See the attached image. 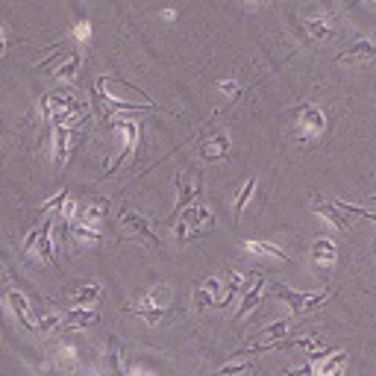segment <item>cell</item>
<instances>
[{
	"instance_id": "1",
	"label": "cell",
	"mask_w": 376,
	"mask_h": 376,
	"mask_svg": "<svg viewBox=\"0 0 376 376\" xmlns=\"http://www.w3.org/2000/svg\"><path fill=\"white\" fill-rule=\"evenodd\" d=\"M273 294L291 309L294 318H300V315H306V312H315V309H318L326 297H330V291H320V294H300V291H294V288H288V285H283V283H273Z\"/></svg>"
},
{
	"instance_id": "2",
	"label": "cell",
	"mask_w": 376,
	"mask_h": 376,
	"mask_svg": "<svg viewBox=\"0 0 376 376\" xmlns=\"http://www.w3.org/2000/svg\"><path fill=\"white\" fill-rule=\"evenodd\" d=\"M118 226H121L124 233H129V235H136V238L147 241L150 247H162V241H159V235H153V230H150V223H147V218H141L138 212H133V209H121Z\"/></svg>"
},
{
	"instance_id": "3",
	"label": "cell",
	"mask_w": 376,
	"mask_h": 376,
	"mask_svg": "<svg viewBox=\"0 0 376 376\" xmlns=\"http://www.w3.org/2000/svg\"><path fill=\"white\" fill-rule=\"evenodd\" d=\"M297 127H300V138H318L326 129V118L318 106L306 103L297 109Z\"/></svg>"
},
{
	"instance_id": "4",
	"label": "cell",
	"mask_w": 376,
	"mask_h": 376,
	"mask_svg": "<svg viewBox=\"0 0 376 376\" xmlns=\"http://www.w3.org/2000/svg\"><path fill=\"white\" fill-rule=\"evenodd\" d=\"M179 223H186L188 235H203L206 230L215 226V218H212V212H206L203 206H188V212L179 215Z\"/></svg>"
},
{
	"instance_id": "5",
	"label": "cell",
	"mask_w": 376,
	"mask_h": 376,
	"mask_svg": "<svg viewBox=\"0 0 376 376\" xmlns=\"http://www.w3.org/2000/svg\"><path fill=\"white\" fill-rule=\"evenodd\" d=\"M335 259H338V250H335V244L330 238H318L312 244V261L320 271V276H330V271L335 268Z\"/></svg>"
},
{
	"instance_id": "6",
	"label": "cell",
	"mask_w": 376,
	"mask_h": 376,
	"mask_svg": "<svg viewBox=\"0 0 376 376\" xmlns=\"http://www.w3.org/2000/svg\"><path fill=\"white\" fill-rule=\"evenodd\" d=\"M315 212H318L323 221H330L335 230H341V233H350V230H353V215H347V212L341 209L338 203H323V200H318V203H315Z\"/></svg>"
},
{
	"instance_id": "7",
	"label": "cell",
	"mask_w": 376,
	"mask_h": 376,
	"mask_svg": "<svg viewBox=\"0 0 376 376\" xmlns=\"http://www.w3.org/2000/svg\"><path fill=\"white\" fill-rule=\"evenodd\" d=\"M261 291H265V273H253V283H250L247 294H244V300H241V306H238L235 320L247 318V315L253 312V309L259 306V300H261Z\"/></svg>"
},
{
	"instance_id": "8",
	"label": "cell",
	"mask_w": 376,
	"mask_h": 376,
	"mask_svg": "<svg viewBox=\"0 0 376 376\" xmlns=\"http://www.w3.org/2000/svg\"><path fill=\"white\" fill-rule=\"evenodd\" d=\"M226 153H230V136L226 133H218L215 138H209L200 144V156L206 162H215V159H223Z\"/></svg>"
},
{
	"instance_id": "9",
	"label": "cell",
	"mask_w": 376,
	"mask_h": 376,
	"mask_svg": "<svg viewBox=\"0 0 376 376\" xmlns=\"http://www.w3.org/2000/svg\"><path fill=\"white\" fill-rule=\"evenodd\" d=\"M344 368H347V353L335 350L330 358L315 362V376H344Z\"/></svg>"
},
{
	"instance_id": "10",
	"label": "cell",
	"mask_w": 376,
	"mask_h": 376,
	"mask_svg": "<svg viewBox=\"0 0 376 376\" xmlns=\"http://www.w3.org/2000/svg\"><path fill=\"white\" fill-rule=\"evenodd\" d=\"M288 330H291V323H288V320H273V323H268L265 330L259 332L256 344H283L285 335H288Z\"/></svg>"
},
{
	"instance_id": "11",
	"label": "cell",
	"mask_w": 376,
	"mask_h": 376,
	"mask_svg": "<svg viewBox=\"0 0 376 376\" xmlns=\"http://www.w3.org/2000/svg\"><path fill=\"white\" fill-rule=\"evenodd\" d=\"M53 365H56L62 373H74L77 365H79L77 347H71V344H56V350H53Z\"/></svg>"
},
{
	"instance_id": "12",
	"label": "cell",
	"mask_w": 376,
	"mask_h": 376,
	"mask_svg": "<svg viewBox=\"0 0 376 376\" xmlns=\"http://www.w3.org/2000/svg\"><path fill=\"white\" fill-rule=\"evenodd\" d=\"M129 312H138V315H144L147 318V323H159V318L168 312V306L165 303H156L150 294L147 297H141V303L138 306H129Z\"/></svg>"
},
{
	"instance_id": "13",
	"label": "cell",
	"mask_w": 376,
	"mask_h": 376,
	"mask_svg": "<svg viewBox=\"0 0 376 376\" xmlns=\"http://www.w3.org/2000/svg\"><path fill=\"white\" fill-rule=\"evenodd\" d=\"M338 62H356V59H376V44L373 41H356L347 51H341L335 56Z\"/></svg>"
},
{
	"instance_id": "14",
	"label": "cell",
	"mask_w": 376,
	"mask_h": 376,
	"mask_svg": "<svg viewBox=\"0 0 376 376\" xmlns=\"http://www.w3.org/2000/svg\"><path fill=\"white\" fill-rule=\"evenodd\" d=\"M91 323H97V312L94 309H83V306L71 309V312L62 318V326H74V330H83V326H91Z\"/></svg>"
},
{
	"instance_id": "15",
	"label": "cell",
	"mask_w": 376,
	"mask_h": 376,
	"mask_svg": "<svg viewBox=\"0 0 376 376\" xmlns=\"http://www.w3.org/2000/svg\"><path fill=\"white\" fill-rule=\"evenodd\" d=\"M97 297H101V285H97V283L79 285V288L71 291V309H77V306H83V309H86V306H94Z\"/></svg>"
},
{
	"instance_id": "16",
	"label": "cell",
	"mask_w": 376,
	"mask_h": 376,
	"mask_svg": "<svg viewBox=\"0 0 376 376\" xmlns=\"http://www.w3.org/2000/svg\"><path fill=\"white\" fill-rule=\"evenodd\" d=\"M6 300H9V306H12V312L18 315V320L24 323V330H36V323H30V303H27L24 294H21V291H9Z\"/></svg>"
},
{
	"instance_id": "17",
	"label": "cell",
	"mask_w": 376,
	"mask_h": 376,
	"mask_svg": "<svg viewBox=\"0 0 376 376\" xmlns=\"http://www.w3.org/2000/svg\"><path fill=\"white\" fill-rule=\"evenodd\" d=\"M176 188H179V200H176V209H174V218L183 215V212L191 206V200L197 197V188L186 186V176H176ZM174 218H168V223H174Z\"/></svg>"
},
{
	"instance_id": "18",
	"label": "cell",
	"mask_w": 376,
	"mask_h": 376,
	"mask_svg": "<svg viewBox=\"0 0 376 376\" xmlns=\"http://www.w3.org/2000/svg\"><path fill=\"white\" fill-rule=\"evenodd\" d=\"M244 250L253 253V256H268V259H283V261H288V253L280 250V247H273L271 241H244Z\"/></svg>"
},
{
	"instance_id": "19",
	"label": "cell",
	"mask_w": 376,
	"mask_h": 376,
	"mask_svg": "<svg viewBox=\"0 0 376 376\" xmlns=\"http://www.w3.org/2000/svg\"><path fill=\"white\" fill-rule=\"evenodd\" d=\"M51 233H53V221L47 218V223L39 230V250H41V259H47L51 265L56 268V253H53V238H51Z\"/></svg>"
},
{
	"instance_id": "20",
	"label": "cell",
	"mask_w": 376,
	"mask_h": 376,
	"mask_svg": "<svg viewBox=\"0 0 376 376\" xmlns=\"http://www.w3.org/2000/svg\"><path fill=\"white\" fill-rule=\"evenodd\" d=\"M71 238L79 241V244H97V241H101V233H97L94 223L77 221V223H71Z\"/></svg>"
},
{
	"instance_id": "21",
	"label": "cell",
	"mask_w": 376,
	"mask_h": 376,
	"mask_svg": "<svg viewBox=\"0 0 376 376\" xmlns=\"http://www.w3.org/2000/svg\"><path fill=\"white\" fill-rule=\"evenodd\" d=\"M106 212H109V200H106V197H94V200L89 203V209L83 212V218H79V221L97 223V221H103V218H106Z\"/></svg>"
},
{
	"instance_id": "22",
	"label": "cell",
	"mask_w": 376,
	"mask_h": 376,
	"mask_svg": "<svg viewBox=\"0 0 376 376\" xmlns=\"http://www.w3.org/2000/svg\"><path fill=\"white\" fill-rule=\"evenodd\" d=\"M253 188H256V176H247V183H244V188L238 191V197H235V203H233V218H235V223L241 221L244 206H247V200L253 197Z\"/></svg>"
},
{
	"instance_id": "23",
	"label": "cell",
	"mask_w": 376,
	"mask_h": 376,
	"mask_svg": "<svg viewBox=\"0 0 376 376\" xmlns=\"http://www.w3.org/2000/svg\"><path fill=\"white\" fill-rule=\"evenodd\" d=\"M53 133H56V165H65V156H68L71 127H53Z\"/></svg>"
},
{
	"instance_id": "24",
	"label": "cell",
	"mask_w": 376,
	"mask_h": 376,
	"mask_svg": "<svg viewBox=\"0 0 376 376\" xmlns=\"http://www.w3.org/2000/svg\"><path fill=\"white\" fill-rule=\"evenodd\" d=\"M241 283H244V276H238V273H226V283H223V303H221V309L233 303V297L241 291Z\"/></svg>"
},
{
	"instance_id": "25",
	"label": "cell",
	"mask_w": 376,
	"mask_h": 376,
	"mask_svg": "<svg viewBox=\"0 0 376 376\" xmlns=\"http://www.w3.org/2000/svg\"><path fill=\"white\" fill-rule=\"evenodd\" d=\"M306 32L312 39H326V36H332V21H323V18L306 21Z\"/></svg>"
},
{
	"instance_id": "26",
	"label": "cell",
	"mask_w": 376,
	"mask_h": 376,
	"mask_svg": "<svg viewBox=\"0 0 376 376\" xmlns=\"http://www.w3.org/2000/svg\"><path fill=\"white\" fill-rule=\"evenodd\" d=\"M77 68H79V53H74L68 62H62V68L56 71V77L68 83V79H74V77H77Z\"/></svg>"
},
{
	"instance_id": "27",
	"label": "cell",
	"mask_w": 376,
	"mask_h": 376,
	"mask_svg": "<svg viewBox=\"0 0 376 376\" xmlns=\"http://www.w3.org/2000/svg\"><path fill=\"white\" fill-rule=\"evenodd\" d=\"M250 362H233V365H226L218 370V376H241V373H250Z\"/></svg>"
},
{
	"instance_id": "28",
	"label": "cell",
	"mask_w": 376,
	"mask_h": 376,
	"mask_svg": "<svg viewBox=\"0 0 376 376\" xmlns=\"http://www.w3.org/2000/svg\"><path fill=\"white\" fill-rule=\"evenodd\" d=\"M121 347L115 344V341H112V344H109V365H112V370H115V376H127L124 373V365H121Z\"/></svg>"
},
{
	"instance_id": "29",
	"label": "cell",
	"mask_w": 376,
	"mask_h": 376,
	"mask_svg": "<svg viewBox=\"0 0 376 376\" xmlns=\"http://www.w3.org/2000/svg\"><path fill=\"white\" fill-rule=\"evenodd\" d=\"M65 203H68V191H59L56 197H51L44 206H41V212H53V209H65Z\"/></svg>"
},
{
	"instance_id": "30",
	"label": "cell",
	"mask_w": 376,
	"mask_h": 376,
	"mask_svg": "<svg viewBox=\"0 0 376 376\" xmlns=\"http://www.w3.org/2000/svg\"><path fill=\"white\" fill-rule=\"evenodd\" d=\"M318 344H320V341H318L315 335H306V338H297V341H294V347H300V350H306V353H315V350H320Z\"/></svg>"
},
{
	"instance_id": "31",
	"label": "cell",
	"mask_w": 376,
	"mask_h": 376,
	"mask_svg": "<svg viewBox=\"0 0 376 376\" xmlns=\"http://www.w3.org/2000/svg\"><path fill=\"white\" fill-rule=\"evenodd\" d=\"M194 303H197V309H206V306H215V297H212V294L200 285L197 294H194Z\"/></svg>"
},
{
	"instance_id": "32",
	"label": "cell",
	"mask_w": 376,
	"mask_h": 376,
	"mask_svg": "<svg viewBox=\"0 0 376 376\" xmlns=\"http://www.w3.org/2000/svg\"><path fill=\"white\" fill-rule=\"evenodd\" d=\"M56 326H62V318H41L39 323H36V330H41V332H51V330H56Z\"/></svg>"
},
{
	"instance_id": "33",
	"label": "cell",
	"mask_w": 376,
	"mask_h": 376,
	"mask_svg": "<svg viewBox=\"0 0 376 376\" xmlns=\"http://www.w3.org/2000/svg\"><path fill=\"white\" fill-rule=\"evenodd\" d=\"M89 36H91V27H89L86 21L74 27V39H77V41H89Z\"/></svg>"
},
{
	"instance_id": "34",
	"label": "cell",
	"mask_w": 376,
	"mask_h": 376,
	"mask_svg": "<svg viewBox=\"0 0 376 376\" xmlns=\"http://www.w3.org/2000/svg\"><path fill=\"white\" fill-rule=\"evenodd\" d=\"M218 89L221 91H226V94H230V97H238V83H233V79H223V83H218Z\"/></svg>"
},
{
	"instance_id": "35",
	"label": "cell",
	"mask_w": 376,
	"mask_h": 376,
	"mask_svg": "<svg viewBox=\"0 0 376 376\" xmlns=\"http://www.w3.org/2000/svg\"><path fill=\"white\" fill-rule=\"evenodd\" d=\"M288 376H315V365H303V368H297V370H291Z\"/></svg>"
},
{
	"instance_id": "36",
	"label": "cell",
	"mask_w": 376,
	"mask_h": 376,
	"mask_svg": "<svg viewBox=\"0 0 376 376\" xmlns=\"http://www.w3.org/2000/svg\"><path fill=\"white\" fill-rule=\"evenodd\" d=\"M250 4H268V0H250Z\"/></svg>"
},
{
	"instance_id": "37",
	"label": "cell",
	"mask_w": 376,
	"mask_h": 376,
	"mask_svg": "<svg viewBox=\"0 0 376 376\" xmlns=\"http://www.w3.org/2000/svg\"><path fill=\"white\" fill-rule=\"evenodd\" d=\"M370 203H373V206H376V194H373V197H370Z\"/></svg>"
},
{
	"instance_id": "38",
	"label": "cell",
	"mask_w": 376,
	"mask_h": 376,
	"mask_svg": "<svg viewBox=\"0 0 376 376\" xmlns=\"http://www.w3.org/2000/svg\"><path fill=\"white\" fill-rule=\"evenodd\" d=\"M373 253H376V244H373Z\"/></svg>"
},
{
	"instance_id": "39",
	"label": "cell",
	"mask_w": 376,
	"mask_h": 376,
	"mask_svg": "<svg viewBox=\"0 0 376 376\" xmlns=\"http://www.w3.org/2000/svg\"><path fill=\"white\" fill-rule=\"evenodd\" d=\"M370 4H376V0H370Z\"/></svg>"
}]
</instances>
